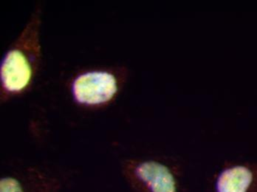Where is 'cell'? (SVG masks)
Returning <instances> with one entry per match:
<instances>
[{
    "label": "cell",
    "mask_w": 257,
    "mask_h": 192,
    "mask_svg": "<svg viewBox=\"0 0 257 192\" xmlns=\"http://www.w3.org/2000/svg\"><path fill=\"white\" fill-rule=\"evenodd\" d=\"M117 91L116 78L108 72H88L78 76L73 82L75 99L87 105L107 102L113 98Z\"/></svg>",
    "instance_id": "cell-1"
},
{
    "label": "cell",
    "mask_w": 257,
    "mask_h": 192,
    "mask_svg": "<svg viewBox=\"0 0 257 192\" xmlns=\"http://www.w3.org/2000/svg\"><path fill=\"white\" fill-rule=\"evenodd\" d=\"M132 177L146 192H178V182L172 170L163 163L147 160L135 165Z\"/></svg>",
    "instance_id": "cell-2"
},
{
    "label": "cell",
    "mask_w": 257,
    "mask_h": 192,
    "mask_svg": "<svg viewBox=\"0 0 257 192\" xmlns=\"http://www.w3.org/2000/svg\"><path fill=\"white\" fill-rule=\"evenodd\" d=\"M2 84L11 93L26 88L32 77V68L23 51L14 49L6 54L1 65Z\"/></svg>",
    "instance_id": "cell-3"
},
{
    "label": "cell",
    "mask_w": 257,
    "mask_h": 192,
    "mask_svg": "<svg viewBox=\"0 0 257 192\" xmlns=\"http://www.w3.org/2000/svg\"><path fill=\"white\" fill-rule=\"evenodd\" d=\"M215 192H257V165L236 164L220 171Z\"/></svg>",
    "instance_id": "cell-4"
},
{
    "label": "cell",
    "mask_w": 257,
    "mask_h": 192,
    "mask_svg": "<svg viewBox=\"0 0 257 192\" xmlns=\"http://www.w3.org/2000/svg\"><path fill=\"white\" fill-rule=\"evenodd\" d=\"M0 192H25L21 183L12 177H3L0 181Z\"/></svg>",
    "instance_id": "cell-5"
}]
</instances>
